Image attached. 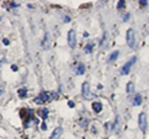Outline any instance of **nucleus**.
<instances>
[{
	"mask_svg": "<svg viewBox=\"0 0 149 139\" xmlns=\"http://www.w3.org/2000/svg\"><path fill=\"white\" fill-rule=\"evenodd\" d=\"M56 97H57V93H55V92H42V93L35 99V102L37 104H42L45 102H51Z\"/></svg>",
	"mask_w": 149,
	"mask_h": 139,
	"instance_id": "1",
	"label": "nucleus"
},
{
	"mask_svg": "<svg viewBox=\"0 0 149 139\" xmlns=\"http://www.w3.org/2000/svg\"><path fill=\"white\" fill-rule=\"evenodd\" d=\"M134 42H135V35H134L133 29H128L127 30V44L129 47H133Z\"/></svg>",
	"mask_w": 149,
	"mask_h": 139,
	"instance_id": "2",
	"label": "nucleus"
},
{
	"mask_svg": "<svg viewBox=\"0 0 149 139\" xmlns=\"http://www.w3.org/2000/svg\"><path fill=\"white\" fill-rule=\"evenodd\" d=\"M82 94H83V97L86 99H92L94 98V94H91L90 93V83L88 82H85L83 85H82Z\"/></svg>",
	"mask_w": 149,
	"mask_h": 139,
	"instance_id": "3",
	"label": "nucleus"
},
{
	"mask_svg": "<svg viewBox=\"0 0 149 139\" xmlns=\"http://www.w3.org/2000/svg\"><path fill=\"white\" fill-rule=\"evenodd\" d=\"M135 60H137L135 57L131 58V60L128 61L127 64H126V65H124V66L122 67V71H121V73H122V75H128V73H129V71H131V68H132V66H133V65L135 64Z\"/></svg>",
	"mask_w": 149,
	"mask_h": 139,
	"instance_id": "4",
	"label": "nucleus"
},
{
	"mask_svg": "<svg viewBox=\"0 0 149 139\" xmlns=\"http://www.w3.org/2000/svg\"><path fill=\"white\" fill-rule=\"evenodd\" d=\"M139 128L142 132L147 130V116L146 113H140L139 114Z\"/></svg>",
	"mask_w": 149,
	"mask_h": 139,
	"instance_id": "5",
	"label": "nucleus"
},
{
	"mask_svg": "<svg viewBox=\"0 0 149 139\" xmlns=\"http://www.w3.org/2000/svg\"><path fill=\"white\" fill-rule=\"evenodd\" d=\"M68 45L71 49H74V46H76V32H74V30L68 31Z\"/></svg>",
	"mask_w": 149,
	"mask_h": 139,
	"instance_id": "6",
	"label": "nucleus"
},
{
	"mask_svg": "<svg viewBox=\"0 0 149 139\" xmlns=\"http://www.w3.org/2000/svg\"><path fill=\"white\" fill-rule=\"evenodd\" d=\"M61 134H62V128H61V127H57V128L52 132L50 139H59V138L61 137Z\"/></svg>",
	"mask_w": 149,
	"mask_h": 139,
	"instance_id": "7",
	"label": "nucleus"
},
{
	"mask_svg": "<svg viewBox=\"0 0 149 139\" xmlns=\"http://www.w3.org/2000/svg\"><path fill=\"white\" fill-rule=\"evenodd\" d=\"M92 108H93V111L96 113H99V112H101V109H102V104L99 102H94L92 104Z\"/></svg>",
	"mask_w": 149,
	"mask_h": 139,
	"instance_id": "8",
	"label": "nucleus"
},
{
	"mask_svg": "<svg viewBox=\"0 0 149 139\" xmlns=\"http://www.w3.org/2000/svg\"><path fill=\"white\" fill-rule=\"evenodd\" d=\"M76 73L77 75H83L85 73V65L83 64H78L77 68H76Z\"/></svg>",
	"mask_w": 149,
	"mask_h": 139,
	"instance_id": "9",
	"label": "nucleus"
},
{
	"mask_svg": "<svg viewBox=\"0 0 149 139\" xmlns=\"http://www.w3.org/2000/svg\"><path fill=\"white\" fill-rule=\"evenodd\" d=\"M133 104L134 106H139V104H142V96L140 94H137L133 99Z\"/></svg>",
	"mask_w": 149,
	"mask_h": 139,
	"instance_id": "10",
	"label": "nucleus"
},
{
	"mask_svg": "<svg viewBox=\"0 0 149 139\" xmlns=\"http://www.w3.org/2000/svg\"><path fill=\"white\" fill-rule=\"evenodd\" d=\"M133 91H134V83L133 82H128V85H127V92H128V93H132Z\"/></svg>",
	"mask_w": 149,
	"mask_h": 139,
	"instance_id": "11",
	"label": "nucleus"
},
{
	"mask_svg": "<svg viewBox=\"0 0 149 139\" xmlns=\"http://www.w3.org/2000/svg\"><path fill=\"white\" fill-rule=\"evenodd\" d=\"M37 113H39V114L45 119V118L47 117V114H49V109H46V108H45V109H41V111H39Z\"/></svg>",
	"mask_w": 149,
	"mask_h": 139,
	"instance_id": "12",
	"label": "nucleus"
},
{
	"mask_svg": "<svg viewBox=\"0 0 149 139\" xmlns=\"http://www.w3.org/2000/svg\"><path fill=\"white\" fill-rule=\"evenodd\" d=\"M42 46L45 47V50H47L50 46H49V34L45 35V39H44V42H42Z\"/></svg>",
	"mask_w": 149,
	"mask_h": 139,
	"instance_id": "13",
	"label": "nucleus"
},
{
	"mask_svg": "<svg viewBox=\"0 0 149 139\" xmlns=\"http://www.w3.org/2000/svg\"><path fill=\"white\" fill-rule=\"evenodd\" d=\"M117 57H118V51H114V52H112V53H111V56H109V58H108V61L112 62V61L117 60Z\"/></svg>",
	"mask_w": 149,
	"mask_h": 139,
	"instance_id": "14",
	"label": "nucleus"
},
{
	"mask_svg": "<svg viewBox=\"0 0 149 139\" xmlns=\"http://www.w3.org/2000/svg\"><path fill=\"white\" fill-rule=\"evenodd\" d=\"M26 93H27L26 88H20V90H19V97H20V98H24V97L26 96Z\"/></svg>",
	"mask_w": 149,
	"mask_h": 139,
	"instance_id": "15",
	"label": "nucleus"
},
{
	"mask_svg": "<svg viewBox=\"0 0 149 139\" xmlns=\"http://www.w3.org/2000/svg\"><path fill=\"white\" fill-rule=\"evenodd\" d=\"M80 125L82 128H87V125H88V121H87L86 118H82V121H80Z\"/></svg>",
	"mask_w": 149,
	"mask_h": 139,
	"instance_id": "16",
	"label": "nucleus"
},
{
	"mask_svg": "<svg viewBox=\"0 0 149 139\" xmlns=\"http://www.w3.org/2000/svg\"><path fill=\"white\" fill-rule=\"evenodd\" d=\"M124 6H126V1H124V0H121V1H118V4H117V9H118V10L123 9Z\"/></svg>",
	"mask_w": 149,
	"mask_h": 139,
	"instance_id": "17",
	"label": "nucleus"
},
{
	"mask_svg": "<svg viewBox=\"0 0 149 139\" xmlns=\"http://www.w3.org/2000/svg\"><path fill=\"white\" fill-rule=\"evenodd\" d=\"M91 51H92V44H88L85 47V52H87V53H90Z\"/></svg>",
	"mask_w": 149,
	"mask_h": 139,
	"instance_id": "18",
	"label": "nucleus"
},
{
	"mask_svg": "<svg viewBox=\"0 0 149 139\" xmlns=\"http://www.w3.org/2000/svg\"><path fill=\"white\" fill-rule=\"evenodd\" d=\"M140 5H142V6H143V5L146 6V5H147V1H146V0H140Z\"/></svg>",
	"mask_w": 149,
	"mask_h": 139,
	"instance_id": "19",
	"label": "nucleus"
},
{
	"mask_svg": "<svg viewBox=\"0 0 149 139\" xmlns=\"http://www.w3.org/2000/svg\"><path fill=\"white\" fill-rule=\"evenodd\" d=\"M3 44H4V45H9V40H8V39H4V40H3Z\"/></svg>",
	"mask_w": 149,
	"mask_h": 139,
	"instance_id": "20",
	"label": "nucleus"
},
{
	"mask_svg": "<svg viewBox=\"0 0 149 139\" xmlns=\"http://www.w3.org/2000/svg\"><path fill=\"white\" fill-rule=\"evenodd\" d=\"M11 70H12V71H18V67H16L15 65H12V66H11Z\"/></svg>",
	"mask_w": 149,
	"mask_h": 139,
	"instance_id": "21",
	"label": "nucleus"
},
{
	"mask_svg": "<svg viewBox=\"0 0 149 139\" xmlns=\"http://www.w3.org/2000/svg\"><path fill=\"white\" fill-rule=\"evenodd\" d=\"M41 128H42V130H46V124L42 123V125H41Z\"/></svg>",
	"mask_w": 149,
	"mask_h": 139,
	"instance_id": "22",
	"label": "nucleus"
},
{
	"mask_svg": "<svg viewBox=\"0 0 149 139\" xmlns=\"http://www.w3.org/2000/svg\"><path fill=\"white\" fill-rule=\"evenodd\" d=\"M64 21H65V23H68V21H70V18H68V16H66V18H65V20H64Z\"/></svg>",
	"mask_w": 149,
	"mask_h": 139,
	"instance_id": "23",
	"label": "nucleus"
},
{
	"mask_svg": "<svg viewBox=\"0 0 149 139\" xmlns=\"http://www.w3.org/2000/svg\"><path fill=\"white\" fill-rule=\"evenodd\" d=\"M128 18H129V14H127V15H126V16H124V21H126V20H127V19H128Z\"/></svg>",
	"mask_w": 149,
	"mask_h": 139,
	"instance_id": "24",
	"label": "nucleus"
}]
</instances>
